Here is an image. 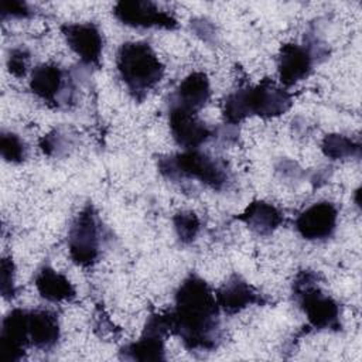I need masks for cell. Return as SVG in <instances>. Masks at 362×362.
Listing matches in <instances>:
<instances>
[{
  "instance_id": "cell-1",
  "label": "cell",
  "mask_w": 362,
  "mask_h": 362,
  "mask_svg": "<svg viewBox=\"0 0 362 362\" xmlns=\"http://www.w3.org/2000/svg\"><path fill=\"white\" fill-rule=\"evenodd\" d=\"M219 305L212 288L197 274L182 280L168 313L171 332L189 351H211L219 342Z\"/></svg>"
},
{
  "instance_id": "cell-2",
  "label": "cell",
  "mask_w": 362,
  "mask_h": 362,
  "mask_svg": "<svg viewBox=\"0 0 362 362\" xmlns=\"http://www.w3.org/2000/svg\"><path fill=\"white\" fill-rule=\"evenodd\" d=\"M291 107V95L270 79L230 93L223 102V117L238 124L247 116L276 117Z\"/></svg>"
},
{
  "instance_id": "cell-3",
  "label": "cell",
  "mask_w": 362,
  "mask_h": 362,
  "mask_svg": "<svg viewBox=\"0 0 362 362\" xmlns=\"http://www.w3.org/2000/svg\"><path fill=\"white\" fill-rule=\"evenodd\" d=\"M120 79L134 99L141 100L164 75V65L147 42L130 41L120 45L116 55Z\"/></svg>"
},
{
  "instance_id": "cell-4",
  "label": "cell",
  "mask_w": 362,
  "mask_h": 362,
  "mask_svg": "<svg viewBox=\"0 0 362 362\" xmlns=\"http://www.w3.org/2000/svg\"><path fill=\"white\" fill-rule=\"evenodd\" d=\"M158 170L164 177L173 181L182 178L198 180L216 191L225 188L228 182V171L225 165L197 148L160 158Z\"/></svg>"
},
{
  "instance_id": "cell-5",
  "label": "cell",
  "mask_w": 362,
  "mask_h": 362,
  "mask_svg": "<svg viewBox=\"0 0 362 362\" xmlns=\"http://www.w3.org/2000/svg\"><path fill=\"white\" fill-rule=\"evenodd\" d=\"M293 294L313 328L341 329L339 305L318 287L315 273L310 270L300 272L293 283Z\"/></svg>"
},
{
  "instance_id": "cell-6",
  "label": "cell",
  "mask_w": 362,
  "mask_h": 362,
  "mask_svg": "<svg viewBox=\"0 0 362 362\" xmlns=\"http://www.w3.org/2000/svg\"><path fill=\"white\" fill-rule=\"evenodd\" d=\"M68 250L74 263L82 267L92 266L99 256V225L92 205L85 206L75 218L69 235Z\"/></svg>"
},
{
  "instance_id": "cell-7",
  "label": "cell",
  "mask_w": 362,
  "mask_h": 362,
  "mask_svg": "<svg viewBox=\"0 0 362 362\" xmlns=\"http://www.w3.org/2000/svg\"><path fill=\"white\" fill-rule=\"evenodd\" d=\"M170 332L168 314H151L146 321L140 338L120 351L122 358L141 362L165 359L164 341Z\"/></svg>"
},
{
  "instance_id": "cell-8",
  "label": "cell",
  "mask_w": 362,
  "mask_h": 362,
  "mask_svg": "<svg viewBox=\"0 0 362 362\" xmlns=\"http://www.w3.org/2000/svg\"><path fill=\"white\" fill-rule=\"evenodd\" d=\"M115 17L130 27L137 28H177V20L147 0H122L116 3Z\"/></svg>"
},
{
  "instance_id": "cell-9",
  "label": "cell",
  "mask_w": 362,
  "mask_h": 362,
  "mask_svg": "<svg viewBox=\"0 0 362 362\" xmlns=\"http://www.w3.org/2000/svg\"><path fill=\"white\" fill-rule=\"evenodd\" d=\"M61 31L69 48L85 65H100L103 38L98 25L93 23H69L64 24Z\"/></svg>"
},
{
  "instance_id": "cell-10",
  "label": "cell",
  "mask_w": 362,
  "mask_h": 362,
  "mask_svg": "<svg viewBox=\"0 0 362 362\" xmlns=\"http://www.w3.org/2000/svg\"><path fill=\"white\" fill-rule=\"evenodd\" d=\"M338 221V209L332 202H315L303 211L296 219L297 232L307 240L328 239Z\"/></svg>"
},
{
  "instance_id": "cell-11",
  "label": "cell",
  "mask_w": 362,
  "mask_h": 362,
  "mask_svg": "<svg viewBox=\"0 0 362 362\" xmlns=\"http://www.w3.org/2000/svg\"><path fill=\"white\" fill-rule=\"evenodd\" d=\"M168 123L175 143L185 150L198 148L212 136V129L199 120L197 113L178 106L170 105Z\"/></svg>"
},
{
  "instance_id": "cell-12",
  "label": "cell",
  "mask_w": 362,
  "mask_h": 362,
  "mask_svg": "<svg viewBox=\"0 0 362 362\" xmlns=\"http://www.w3.org/2000/svg\"><path fill=\"white\" fill-rule=\"evenodd\" d=\"M30 345L27 328V310L16 308L10 311L1 324L0 359L3 362H17L24 356Z\"/></svg>"
},
{
  "instance_id": "cell-13",
  "label": "cell",
  "mask_w": 362,
  "mask_h": 362,
  "mask_svg": "<svg viewBox=\"0 0 362 362\" xmlns=\"http://www.w3.org/2000/svg\"><path fill=\"white\" fill-rule=\"evenodd\" d=\"M65 72L55 64H40L31 72L30 89L42 102L51 106H59L68 102Z\"/></svg>"
},
{
  "instance_id": "cell-14",
  "label": "cell",
  "mask_w": 362,
  "mask_h": 362,
  "mask_svg": "<svg viewBox=\"0 0 362 362\" xmlns=\"http://www.w3.org/2000/svg\"><path fill=\"white\" fill-rule=\"evenodd\" d=\"M313 54L308 48L297 44H284L280 48L277 72L284 86H291L305 79L313 69Z\"/></svg>"
},
{
  "instance_id": "cell-15",
  "label": "cell",
  "mask_w": 362,
  "mask_h": 362,
  "mask_svg": "<svg viewBox=\"0 0 362 362\" xmlns=\"http://www.w3.org/2000/svg\"><path fill=\"white\" fill-rule=\"evenodd\" d=\"M216 303L226 314H236L252 304H263L262 296L240 276L233 274L216 290Z\"/></svg>"
},
{
  "instance_id": "cell-16",
  "label": "cell",
  "mask_w": 362,
  "mask_h": 362,
  "mask_svg": "<svg viewBox=\"0 0 362 362\" xmlns=\"http://www.w3.org/2000/svg\"><path fill=\"white\" fill-rule=\"evenodd\" d=\"M209 79L204 72H192L177 86L171 105L197 113L209 99Z\"/></svg>"
},
{
  "instance_id": "cell-17",
  "label": "cell",
  "mask_w": 362,
  "mask_h": 362,
  "mask_svg": "<svg viewBox=\"0 0 362 362\" xmlns=\"http://www.w3.org/2000/svg\"><path fill=\"white\" fill-rule=\"evenodd\" d=\"M27 328L30 345L38 349H49L59 339L58 318L48 310L27 311Z\"/></svg>"
},
{
  "instance_id": "cell-18",
  "label": "cell",
  "mask_w": 362,
  "mask_h": 362,
  "mask_svg": "<svg viewBox=\"0 0 362 362\" xmlns=\"http://www.w3.org/2000/svg\"><path fill=\"white\" fill-rule=\"evenodd\" d=\"M236 219L243 222L255 233L267 236L281 225L283 215L269 202L253 201L240 215L236 216Z\"/></svg>"
},
{
  "instance_id": "cell-19",
  "label": "cell",
  "mask_w": 362,
  "mask_h": 362,
  "mask_svg": "<svg viewBox=\"0 0 362 362\" xmlns=\"http://www.w3.org/2000/svg\"><path fill=\"white\" fill-rule=\"evenodd\" d=\"M35 287L40 296L48 301H65L75 297L72 283L49 266H44L35 276Z\"/></svg>"
},
{
  "instance_id": "cell-20",
  "label": "cell",
  "mask_w": 362,
  "mask_h": 362,
  "mask_svg": "<svg viewBox=\"0 0 362 362\" xmlns=\"http://www.w3.org/2000/svg\"><path fill=\"white\" fill-rule=\"evenodd\" d=\"M322 153L332 160H344L361 156V144L344 134H327L321 143Z\"/></svg>"
},
{
  "instance_id": "cell-21",
  "label": "cell",
  "mask_w": 362,
  "mask_h": 362,
  "mask_svg": "<svg viewBox=\"0 0 362 362\" xmlns=\"http://www.w3.org/2000/svg\"><path fill=\"white\" fill-rule=\"evenodd\" d=\"M173 223H174L175 233H177L178 239L181 240V243L194 242L201 229V222H199L198 216L189 211L178 212L173 218Z\"/></svg>"
},
{
  "instance_id": "cell-22",
  "label": "cell",
  "mask_w": 362,
  "mask_h": 362,
  "mask_svg": "<svg viewBox=\"0 0 362 362\" xmlns=\"http://www.w3.org/2000/svg\"><path fill=\"white\" fill-rule=\"evenodd\" d=\"M0 153L8 163H23L27 157V148L24 141L11 132H3L0 136Z\"/></svg>"
},
{
  "instance_id": "cell-23",
  "label": "cell",
  "mask_w": 362,
  "mask_h": 362,
  "mask_svg": "<svg viewBox=\"0 0 362 362\" xmlns=\"http://www.w3.org/2000/svg\"><path fill=\"white\" fill-rule=\"evenodd\" d=\"M30 54L24 48H14L10 51V55L7 58V68L11 75L21 78L25 75L28 68Z\"/></svg>"
},
{
  "instance_id": "cell-24",
  "label": "cell",
  "mask_w": 362,
  "mask_h": 362,
  "mask_svg": "<svg viewBox=\"0 0 362 362\" xmlns=\"http://www.w3.org/2000/svg\"><path fill=\"white\" fill-rule=\"evenodd\" d=\"M1 294L4 298H13L16 296L14 286V263L8 257L1 259Z\"/></svg>"
},
{
  "instance_id": "cell-25",
  "label": "cell",
  "mask_w": 362,
  "mask_h": 362,
  "mask_svg": "<svg viewBox=\"0 0 362 362\" xmlns=\"http://www.w3.org/2000/svg\"><path fill=\"white\" fill-rule=\"evenodd\" d=\"M0 13H1V18H27L33 14L30 6L24 1H18V0H4L1 1L0 6Z\"/></svg>"
}]
</instances>
